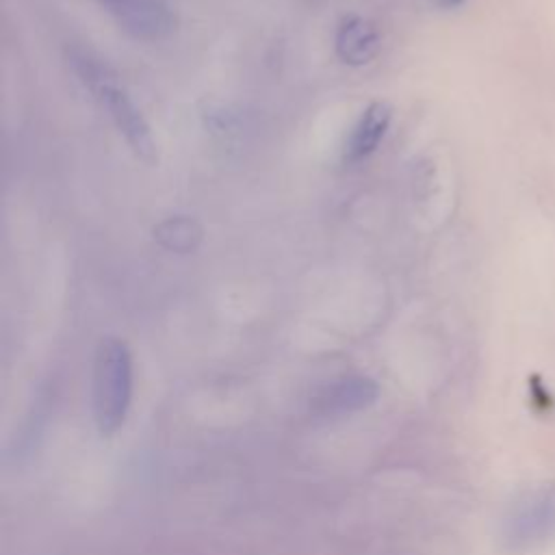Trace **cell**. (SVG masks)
<instances>
[{
	"label": "cell",
	"instance_id": "obj_1",
	"mask_svg": "<svg viewBox=\"0 0 555 555\" xmlns=\"http://www.w3.org/2000/svg\"><path fill=\"white\" fill-rule=\"evenodd\" d=\"M67 61L78 82L91 93V98L108 115L111 124L115 126L119 137L126 141L130 152L139 160L154 165L158 154H156L152 126L141 113L139 104L128 93V89L117 80V76L100 59L91 56L85 50H69Z\"/></svg>",
	"mask_w": 555,
	"mask_h": 555
},
{
	"label": "cell",
	"instance_id": "obj_2",
	"mask_svg": "<svg viewBox=\"0 0 555 555\" xmlns=\"http://www.w3.org/2000/svg\"><path fill=\"white\" fill-rule=\"evenodd\" d=\"M134 392V360L126 340L106 336L98 343L91 375V410L98 434H117L130 412Z\"/></svg>",
	"mask_w": 555,
	"mask_h": 555
},
{
	"label": "cell",
	"instance_id": "obj_3",
	"mask_svg": "<svg viewBox=\"0 0 555 555\" xmlns=\"http://www.w3.org/2000/svg\"><path fill=\"white\" fill-rule=\"evenodd\" d=\"M501 540L512 551L555 542V483L529 488L507 505L501 518Z\"/></svg>",
	"mask_w": 555,
	"mask_h": 555
},
{
	"label": "cell",
	"instance_id": "obj_4",
	"mask_svg": "<svg viewBox=\"0 0 555 555\" xmlns=\"http://www.w3.org/2000/svg\"><path fill=\"white\" fill-rule=\"evenodd\" d=\"M117 26L139 41H160L176 30V11L167 0H95Z\"/></svg>",
	"mask_w": 555,
	"mask_h": 555
},
{
	"label": "cell",
	"instance_id": "obj_5",
	"mask_svg": "<svg viewBox=\"0 0 555 555\" xmlns=\"http://www.w3.org/2000/svg\"><path fill=\"white\" fill-rule=\"evenodd\" d=\"M379 397V384L360 373L336 377L319 388L312 410L321 416H345L371 408Z\"/></svg>",
	"mask_w": 555,
	"mask_h": 555
},
{
	"label": "cell",
	"instance_id": "obj_6",
	"mask_svg": "<svg viewBox=\"0 0 555 555\" xmlns=\"http://www.w3.org/2000/svg\"><path fill=\"white\" fill-rule=\"evenodd\" d=\"M390 119L392 108L386 102H371L351 126V132L345 141L343 160L349 165H358L371 158L377 152L379 143L384 141L390 128Z\"/></svg>",
	"mask_w": 555,
	"mask_h": 555
},
{
	"label": "cell",
	"instance_id": "obj_7",
	"mask_svg": "<svg viewBox=\"0 0 555 555\" xmlns=\"http://www.w3.org/2000/svg\"><path fill=\"white\" fill-rule=\"evenodd\" d=\"M382 48V35L377 26L362 15H347L340 20L334 35L336 56L353 67L371 63Z\"/></svg>",
	"mask_w": 555,
	"mask_h": 555
},
{
	"label": "cell",
	"instance_id": "obj_8",
	"mask_svg": "<svg viewBox=\"0 0 555 555\" xmlns=\"http://www.w3.org/2000/svg\"><path fill=\"white\" fill-rule=\"evenodd\" d=\"M464 2L466 0H434V4L440 9H460Z\"/></svg>",
	"mask_w": 555,
	"mask_h": 555
}]
</instances>
